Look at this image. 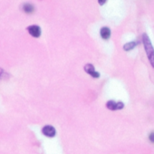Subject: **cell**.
<instances>
[{"label":"cell","instance_id":"cell-5","mask_svg":"<svg viewBox=\"0 0 154 154\" xmlns=\"http://www.w3.org/2000/svg\"><path fill=\"white\" fill-rule=\"evenodd\" d=\"M85 69L86 73H88L89 75H91V76L93 77V78L97 79V78H99V77H100V74H99L97 71H95V69H94V66H93L92 64H87V65H85Z\"/></svg>","mask_w":154,"mask_h":154},{"label":"cell","instance_id":"cell-7","mask_svg":"<svg viewBox=\"0 0 154 154\" xmlns=\"http://www.w3.org/2000/svg\"><path fill=\"white\" fill-rule=\"evenodd\" d=\"M23 10H24L26 13L30 14V13L34 12V10H35V7H34L32 4L26 3V4H24V6H23Z\"/></svg>","mask_w":154,"mask_h":154},{"label":"cell","instance_id":"cell-8","mask_svg":"<svg viewBox=\"0 0 154 154\" xmlns=\"http://www.w3.org/2000/svg\"><path fill=\"white\" fill-rule=\"evenodd\" d=\"M136 46V43L135 42H130V43H127L126 45H124V47H123V48L125 49V50H131V49H132L134 47Z\"/></svg>","mask_w":154,"mask_h":154},{"label":"cell","instance_id":"cell-11","mask_svg":"<svg viewBox=\"0 0 154 154\" xmlns=\"http://www.w3.org/2000/svg\"><path fill=\"white\" fill-rule=\"evenodd\" d=\"M107 1V0H98V2H99V4L100 5H103V4H105V2Z\"/></svg>","mask_w":154,"mask_h":154},{"label":"cell","instance_id":"cell-2","mask_svg":"<svg viewBox=\"0 0 154 154\" xmlns=\"http://www.w3.org/2000/svg\"><path fill=\"white\" fill-rule=\"evenodd\" d=\"M42 133L45 136V137H48V138H54L56 134V130L55 129L51 126V125H46L45 127H43L42 129Z\"/></svg>","mask_w":154,"mask_h":154},{"label":"cell","instance_id":"cell-3","mask_svg":"<svg viewBox=\"0 0 154 154\" xmlns=\"http://www.w3.org/2000/svg\"><path fill=\"white\" fill-rule=\"evenodd\" d=\"M27 31L34 38H39L41 36V28L39 26H36V25L29 26L27 28Z\"/></svg>","mask_w":154,"mask_h":154},{"label":"cell","instance_id":"cell-9","mask_svg":"<svg viewBox=\"0 0 154 154\" xmlns=\"http://www.w3.org/2000/svg\"><path fill=\"white\" fill-rule=\"evenodd\" d=\"M149 141H150V142L154 143V131H153V132H151V133L149 134Z\"/></svg>","mask_w":154,"mask_h":154},{"label":"cell","instance_id":"cell-4","mask_svg":"<svg viewBox=\"0 0 154 154\" xmlns=\"http://www.w3.org/2000/svg\"><path fill=\"white\" fill-rule=\"evenodd\" d=\"M107 108L111 110H122L124 108V105L122 102H115L113 100H110L106 104Z\"/></svg>","mask_w":154,"mask_h":154},{"label":"cell","instance_id":"cell-1","mask_svg":"<svg viewBox=\"0 0 154 154\" xmlns=\"http://www.w3.org/2000/svg\"><path fill=\"white\" fill-rule=\"evenodd\" d=\"M142 39H143V44H144V48H145V51H146V54L148 56V58H149L151 66L154 67V49L152 48L151 42L146 34L143 35Z\"/></svg>","mask_w":154,"mask_h":154},{"label":"cell","instance_id":"cell-6","mask_svg":"<svg viewBox=\"0 0 154 154\" xmlns=\"http://www.w3.org/2000/svg\"><path fill=\"white\" fill-rule=\"evenodd\" d=\"M100 34H101V37H102L103 39H108V38L111 37V30H110L109 28L104 27V28H101Z\"/></svg>","mask_w":154,"mask_h":154},{"label":"cell","instance_id":"cell-10","mask_svg":"<svg viewBox=\"0 0 154 154\" xmlns=\"http://www.w3.org/2000/svg\"><path fill=\"white\" fill-rule=\"evenodd\" d=\"M5 74H6V72H5L2 68H0V79L3 78V77L5 76Z\"/></svg>","mask_w":154,"mask_h":154}]
</instances>
